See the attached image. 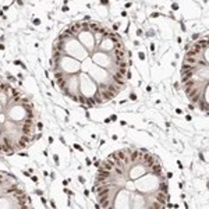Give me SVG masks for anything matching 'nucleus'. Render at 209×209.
I'll use <instances>...</instances> for the list:
<instances>
[{"mask_svg":"<svg viewBox=\"0 0 209 209\" xmlns=\"http://www.w3.org/2000/svg\"><path fill=\"white\" fill-rule=\"evenodd\" d=\"M50 66L61 92L89 107L116 98L130 78L120 35L95 21L61 31L53 42Z\"/></svg>","mask_w":209,"mask_h":209,"instance_id":"1","label":"nucleus"},{"mask_svg":"<svg viewBox=\"0 0 209 209\" xmlns=\"http://www.w3.org/2000/svg\"><path fill=\"white\" fill-rule=\"evenodd\" d=\"M92 191L106 209H163L170 198L158 156L134 146L114 150L100 163Z\"/></svg>","mask_w":209,"mask_h":209,"instance_id":"2","label":"nucleus"},{"mask_svg":"<svg viewBox=\"0 0 209 209\" xmlns=\"http://www.w3.org/2000/svg\"><path fill=\"white\" fill-rule=\"evenodd\" d=\"M35 134L33 103L8 82L0 81V153L29 146Z\"/></svg>","mask_w":209,"mask_h":209,"instance_id":"3","label":"nucleus"},{"mask_svg":"<svg viewBox=\"0 0 209 209\" xmlns=\"http://www.w3.org/2000/svg\"><path fill=\"white\" fill-rule=\"evenodd\" d=\"M208 36L194 42L181 66V84L190 102L208 112Z\"/></svg>","mask_w":209,"mask_h":209,"instance_id":"4","label":"nucleus"},{"mask_svg":"<svg viewBox=\"0 0 209 209\" xmlns=\"http://www.w3.org/2000/svg\"><path fill=\"white\" fill-rule=\"evenodd\" d=\"M28 196L15 176L0 171V208H27Z\"/></svg>","mask_w":209,"mask_h":209,"instance_id":"5","label":"nucleus"}]
</instances>
